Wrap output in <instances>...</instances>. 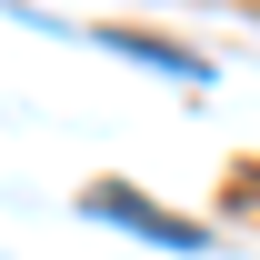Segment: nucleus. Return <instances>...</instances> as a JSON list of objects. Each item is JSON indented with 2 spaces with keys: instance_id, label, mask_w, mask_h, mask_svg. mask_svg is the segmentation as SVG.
I'll use <instances>...</instances> for the list:
<instances>
[{
  "instance_id": "f257e3e1",
  "label": "nucleus",
  "mask_w": 260,
  "mask_h": 260,
  "mask_svg": "<svg viewBox=\"0 0 260 260\" xmlns=\"http://www.w3.org/2000/svg\"><path fill=\"white\" fill-rule=\"evenodd\" d=\"M80 200H90V220H120V230H140V240H160V250H200V220H170V210H150L130 180H90Z\"/></svg>"
}]
</instances>
